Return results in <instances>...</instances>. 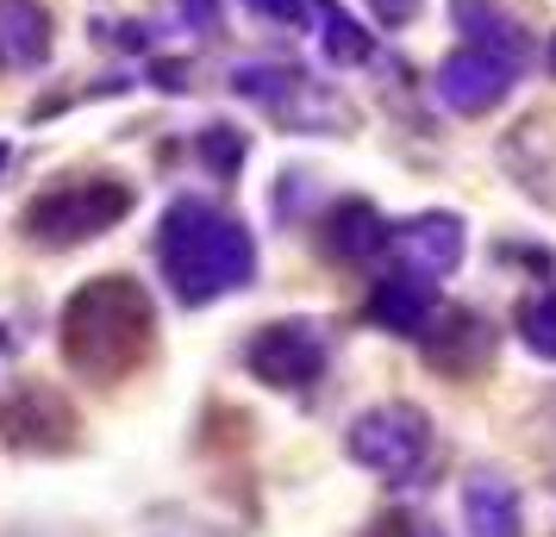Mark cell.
<instances>
[{
  "label": "cell",
  "instance_id": "1",
  "mask_svg": "<svg viewBox=\"0 0 556 537\" xmlns=\"http://www.w3.org/2000/svg\"><path fill=\"white\" fill-rule=\"evenodd\" d=\"M56 350L70 362V375L94 387H119L138 375L156 350V301L131 276H94L63 301L56 319Z\"/></svg>",
  "mask_w": 556,
  "mask_h": 537
},
{
  "label": "cell",
  "instance_id": "2",
  "mask_svg": "<svg viewBox=\"0 0 556 537\" xmlns=\"http://www.w3.org/2000/svg\"><path fill=\"white\" fill-rule=\"evenodd\" d=\"M156 269L181 307H213V301L256 282V238L226 206L181 194L156 226Z\"/></svg>",
  "mask_w": 556,
  "mask_h": 537
},
{
  "label": "cell",
  "instance_id": "3",
  "mask_svg": "<svg viewBox=\"0 0 556 537\" xmlns=\"http://www.w3.org/2000/svg\"><path fill=\"white\" fill-rule=\"evenodd\" d=\"M138 194H131L119 176H81V181H56L38 201L20 213V231H26L38 251H76L88 238H101L126 219Z\"/></svg>",
  "mask_w": 556,
  "mask_h": 537
},
{
  "label": "cell",
  "instance_id": "4",
  "mask_svg": "<svg viewBox=\"0 0 556 537\" xmlns=\"http://www.w3.org/2000/svg\"><path fill=\"white\" fill-rule=\"evenodd\" d=\"M231 88L256 101L263 113L288 119L294 131H338L344 126V101H331L306 69H288V63H238L231 69Z\"/></svg>",
  "mask_w": 556,
  "mask_h": 537
},
{
  "label": "cell",
  "instance_id": "5",
  "mask_svg": "<svg viewBox=\"0 0 556 537\" xmlns=\"http://www.w3.org/2000/svg\"><path fill=\"white\" fill-rule=\"evenodd\" d=\"M326 362H331V337L313 319H276L244 344V369L263 387H281V394H306L326 375Z\"/></svg>",
  "mask_w": 556,
  "mask_h": 537
},
{
  "label": "cell",
  "instance_id": "6",
  "mask_svg": "<svg viewBox=\"0 0 556 537\" xmlns=\"http://www.w3.org/2000/svg\"><path fill=\"white\" fill-rule=\"evenodd\" d=\"M344 450H351V462L376 469V475H388V482H406V475L426 462V450H431V419L419 407H406V400L369 407L351 425Z\"/></svg>",
  "mask_w": 556,
  "mask_h": 537
},
{
  "label": "cell",
  "instance_id": "7",
  "mask_svg": "<svg viewBox=\"0 0 556 537\" xmlns=\"http://www.w3.org/2000/svg\"><path fill=\"white\" fill-rule=\"evenodd\" d=\"M76 432H81L76 407L51 382H26L0 400V437L13 450H26V457H63V450H76Z\"/></svg>",
  "mask_w": 556,
  "mask_h": 537
},
{
  "label": "cell",
  "instance_id": "8",
  "mask_svg": "<svg viewBox=\"0 0 556 537\" xmlns=\"http://www.w3.org/2000/svg\"><path fill=\"white\" fill-rule=\"evenodd\" d=\"M526 76L519 63H506L494 51H476V44H456L444 63H438V101L463 113V119H481L513 94V81Z\"/></svg>",
  "mask_w": 556,
  "mask_h": 537
},
{
  "label": "cell",
  "instance_id": "9",
  "mask_svg": "<svg viewBox=\"0 0 556 537\" xmlns=\"http://www.w3.org/2000/svg\"><path fill=\"white\" fill-rule=\"evenodd\" d=\"M369 319H376L381 332H401V337H426L431 319H438V287H431V276H419V269H388L376 287H369Z\"/></svg>",
  "mask_w": 556,
  "mask_h": 537
},
{
  "label": "cell",
  "instance_id": "10",
  "mask_svg": "<svg viewBox=\"0 0 556 537\" xmlns=\"http://www.w3.org/2000/svg\"><path fill=\"white\" fill-rule=\"evenodd\" d=\"M426 357H431V369H444V375H481L488 357H494V325L469 307L438 312L431 332H426Z\"/></svg>",
  "mask_w": 556,
  "mask_h": 537
},
{
  "label": "cell",
  "instance_id": "11",
  "mask_svg": "<svg viewBox=\"0 0 556 537\" xmlns=\"http://www.w3.org/2000/svg\"><path fill=\"white\" fill-rule=\"evenodd\" d=\"M394 251L419 276H451L463 263V219H451V213H413L406 226H394Z\"/></svg>",
  "mask_w": 556,
  "mask_h": 537
},
{
  "label": "cell",
  "instance_id": "12",
  "mask_svg": "<svg viewBox=\"0 0 556 537\" xmlns=\"http://www.w3.org/2000/svg\"><path fill=\"white\" fill-rule=\"evenodd\" d=\"M451 26L463 31V44H476V51H494L506 63H531V31L506 13L501 0H451Z\"/></svg>",
  "mask_w": 556,
  "mask_h": 537
},
{
  "label": "cell",
  "instance_id": "13",
  "mask_svg": "<svg viewBox=\"0 0 556 537\" xmlns=\"http://www.w3.org/2000/svg\"><path fill=\"white\" fill-rule=\"evenodd\" d=\"M319 244H326L338 263H369L376 251H394V226H388V219H381L369 201H338V206L326 213Z\"/></svg>",
  "mask_w": 556,
  "mask_h": 537
},
{
  "label": "cell",
  "instance_id": "14",
  "mask_svg": "<svg viewBox=\"0 0 556 537\" xmlns=\"http://www.w3.org/2000/svg\"><path fill=\"white\" fill-rule=\"evenodd\" d=\"M0 56L13 69H38L51 56V13L38 0H0Z\"/></svg>",
  "mask_w": 556,
  "mask_h": 537
},
{
  "label": "cell",
  "instance_id": "15",
  "mask_svg": "<svg viewBox=\"0 0 556 537\" xmlns=\"http://www.w3.org/2000/svg\"><path fill=\"white\" fill-rule=\"evenodd\" d=\"M463 525L476 537H519V494L494 475H476L463 487Z\"/></svg>",
  "mask_w": 556,
  "mask_h": 537
},
{
  "label": "cell",
  "instance_id": "16",
  "mask_svg": "<svg viewBox=\"0 0 556 537\" xmlns=\"http://www.w3.org/2000/svg\"><path fill=\"white\" fill-rule=\"evenodd\" d=\"M313 20H319V44L338 69H363L376 56V31H363V20H351L338 0H313Z\"/></svg>",
  "mask_w": 556,
  "mask_h": 537
},
{
  "label": "cell",
  "instance_id": "17",
  "mask_svg": "<svg viewBox=\"0 0 556 537\" xmlns=\"http://www.w3.org/2000/svg\"><path fill=\"white\" fill-rule=\"evenodd\" d=\"M513 332H519V344H526L531 357H556V287H538V294L519 301Z\"/></svg>",
  "mask_w": 556,
  "mask_h": 537
},
{
  "label": "cell",
  "instance_id": "18",
  "mask_svg": "<svg viewBox=\"0 0 556 537\" xmlns=\"http://www.w3.org/2000/svg\"><path fill=\"white\" fill-rule=\"evenodd\" d=\"M194 151H201V163L213 169V176H238V163H244V151H251V138L231 126H206L201 138H194Z\"/></svg>",
  "mask_w": 556,
  "mask_h": 537
},
{
  "label": "cell",
  "instance_id": "19",
  "mask_svg": "<svg viewBox=\"0 0 556 537\" xmlns=\"http://www.w3.org/2000/svg\"><path fill=\"white\" fill-rule=\"evenodd\" d=\"M176 13L188 20V31H201V38H219V31H226V7H219V0H176Z\"/></svg>",
  "mask_w": 556,
  "mask_h": 537
},
{
  "label": "cell",
  "instance_id": "20",
  "mask_svg": "<svg viewBox=\"0 0 556 537\" xmlns=\"http://www.w3.org/2000/svg\"><path fill=\"white\" fill-rule=\"evenodd\" d=\"M244 7L269 26H306L313 20V0H244Z\"/></svg>",
  "mask_w": 556,
  "mask_h": 537
},
{
  "label": "cell",
  "instance_id": "21",
  "mask_svg": "<svg viewBox=\"0 0 556 537\" xmlns=\"http://www.w3.org/2000/svg\"><path fill=\"white\" fill-rule=\"evenodd\" d=\"M369 13H376L388 31H401V26H413V20L426 13V0H369Z\"/></svg>",
  "mask_w": 556,
  "mask_h": 537
},
{
  "label": "cell",
  "instance_id": "22",
  "mask_svg": "<svg viewBox=\"0 0 556 537\" xmlns=\"http://www.w3.org/2000/svg\"><path fill=\"white\" fill-rule=\"evenodd\" d=\"M369 537H431V532H426V525H413V519H381Z\"/></svg>",
  "mask_w": 556,
  "mask_h": 537
},
{
  "label": "cell",
  "instance_id": "23",
  "mask_svg": "<svg viewBox=\"0 0 556 537\" xmlns=\"http://www.w3.org/2000/svg\"><path fill=\"white\" fill-rule=\"evenodd\" d=\"M544 63H551V76H556V31H551V51H544Z\"/></svg>",
  "mask_w": 556,
  "mask_h": 537
},
{
  "label": "cell",
  "instance_id": "24",
  "mask_svg": "<svg viewBox=\"0 0 556 537\" xmlns=\"http://www.w3.org/2000/svg\"><path fill=\"white\" fill-rule=\"evenodd\" d=\"M7 156H13V151H7V138H0V169H7Z\"/></svg>",
  "mask_w": 556,
  "mask_h": 537
}]
</instances>
